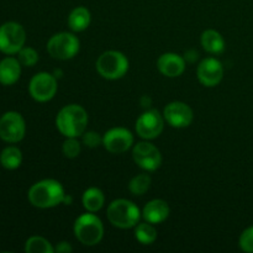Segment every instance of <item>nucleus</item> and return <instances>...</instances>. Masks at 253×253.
Listing matches in <instances>:
<instances>
[{"label": "nucleus", "mask_w": 253, "mask_h": 253, "mask_svg": "<svg viewBox=\"0 0 253 253\" xmlns=\"http://www.w3.org/2000/svg\"><path fill=\"white\" fill-rule=\"evenodd\" d=\"M21 74V63L19 59L7 57L0 62V83L4 85H11L16 83Z\"/></svg>", "instance_id": "obj_17"}, {"label": "nucleus", "mask_w": 253, "mask_h": 253, "mask_svg": "<svg viewBox=\"0 0 253 253\" xmlns=\"http://www.w3.org/2000/svg\"><path fill=\"white\" fill-rule=\"evenodd\" d=\"M198 79L205 86H215L224 77V67L216 58H205L198 66Z\"/></svg>", "instance_id": "obj_14"}, {"label": "nucleus", "mask_w": 253, "mask_h": 253, "mask_svg": "<svg viewBox=\"0 0 253 253\" xmlns=\"http://www.w3.org/2000/svg\"><path fill=\"white\" fill-rule=\"evenodd\" d=\"M202 46L207 52L211 54L221 53L225 49V41L220 32L215 30H207L202 34Z\"/></svg>", "instance_id": "obj_18"}, {"label": "nucleus", "mask_w": 253, "mask_h": 253, "mask_svg": "<svg viewBox=\"0 0 253 253\" xmlns=\"http://www.w3.org/2000/svg\"><path fill=\"white\" fill-rule=\"evenodd\" d=\"M106 216L114 226L119 229H131L137 225L141 212L140 209L130 200L116 199L109 205Z\"/></svg>", "instance_id": "obj_3"}, {"label": "nucleus", "mask_w": 253, "mask_h": 253, "mask_svg": "<svg viewBox=\"0 0 253 253\" xmlns=\"http://www.w3.org/2000/svg\"><path fill=\"white\" fill-rule=\"evenodd\" d=\"M26 126L22 116L16 111L5 113L0 118V138L6 142H19L24 138Z\"/></svg>", "instance_id": "obj_8"}, {"label": "nucleus", "mask_w": 253, "mask_h": 253, "mask_svg": "<svg viewBox=\"0 0 253 253\" xmlns=\"http://www.w3.org/2000/svg\"><path fill=\"white\" fill-rule=\"evenodd\" d=\"M133 136L127 128L114 127L103 136V145L110 153H124L132 146Z\"/></svg>", "instance_id": "obj_12"}, {"label": "nucleus", "mask_w": 253, "mask_h": 253, "mask_svg": "<svg viewBox=\"0 0 253 253\" xmlns=\"http://www.w3.org/2000/svg\"><path fill=\"white\" fill-rule=\"evenodd\" d=\"M30 94L32 98L40 103L48 101L56 95L57 81L52 74L41 72L32 77L29 85Z\"/></svg>", "instance_id": "obj_9"}, {"label": "nucleus", "mask_w": 253, "mask_h": 253, "mask_svg": "<svg viewBox=\"0 0 253 253\" xmlns=\"http://www.w3.org/2000/svg\"><path fill=\"white\" fill-rule=\"evenodd\" d=\"M25 251L27 253H53L54 249L49 241L41 236L30 237L25 245Z\"/></svg>", "instance_id": "obj_22"}, {"label": "nucleus", "mask_w": 253, "mask_h": 253, "mask_svg": "<svg viewBox=\"0 0 253 253\" xmlns=\"http://www.w3.org/2000/svg\"><path fill=\"white\" fill-rule=\"evenodd\" d=\"M169 216V207L162 199L151 200L143 208L142 217L151 224H160Z\"/></svg>", "instance_id": "obj_16"}, {"label": "nucleus", "mask_w": 253, "mask_h": 253, "mask_svg": "<svg viewBox=\"0 0 253 253\" xmlns=\"http://www.w3.org/2000/svg\"><path fill=\"white\" fill-rule=\"evenodd\" d=\"M88 114L77 104H71L62 109L56 118V126L66 137H79L85 132Z\"/></svg>", "instance_id": "obj_2"}, {"label": "nucleus", "mask_w": 253, "mask_h": 253, "mask_svg": "<svg viewBox=\"0 0 253 253\" xmlns=\"http://www.w3.org/2000/svg\"><path fill=\"white\" fill-rule=\"evenodd\" d=\"M26 41L24 27L14 21L5 22L0 26V51L6 54L19 53Z\"/></svg>", "instance_id": "obj_7"}, {"label": "nucleus", "mask_w": 253, "mask_h": 253, "mask_svg": "<svg viewBox=\"0 0 253 253\" xmlns=\"http://www.w3.org/2000/svg\"><path fill=\"white\" fill-rule=\"evenodd\" d=\"M39 61V54L31 47H22L19 51V62L25 67H32Z\"/></svg>", "instance_id": "obj_25"}, {"label": "nucleus", "mask_w": 253, "mask_h": 253, "mask_svg": "<svg viewBox=\"0 0 253 253\" xmlns=\"http://www.w3.org/2000/svg\"><path fill=\"white\" fill-rule=\"evenodd\" d=\"M47 51L56 59H71L78 53L79 40L71 32H59L48 40Z\"/></svg>", "instance_id": "obj_6"}, {"label": "nucleus", "mask_w": 253, "mask_h": 253, "mask_svg": "<svg viewBox=\"0 0 253 253\" xmlns=\"http://www.w3.org/2000/svg\"><path fill=\"white\" fill-rule=\"evenodd\" d=\"M22 162L21 151L16 147H6L0 155V163L6 169H16Z\"/></svg>", "instance_id": "obj_21"}, {"label": "nucleus", "mask_w": 253, "mask_h": 253, "mask_svg": "<svg viewBox=\"0 0 253 253\" xmlns=\"http://www.w3.org/2000/svg\"><path fill=\"white\" fill-rule=\"evenodd\" d=\"M240 247L242 251L253 253V226L245 230L240 236Z\"/></svg>", "instance_id": "obj_27"}, {"label": "nucleus", "mask_w": 253, "mask_h": 253, "mask_svg": "<svg viewBox=\"0 0 253 253\" xmlns=\"http://www.w3.org/2000/svg\"><path fill=\"white\" fill-rule=\"evenodd\" d=\"M72 251H73V249H72L71 245L66 241L59 242V244L57 245L56 249H54V252H58V253H69Z\"/></svg>", "instance_id": "obj_29"}, {"label": "nucleus", "mask_w": 253, "mask_h": 253, "mask_svg": "<svg viewBox=\"0 0 253 253\" xmlns=\"http://www.w3.org/2000/svg\"><path fill=\"white\" fill-rule=\"evenodd\" d=\"M165 118L157 110H147L136 121V131L145 140H152L162 133Z\"/></svg>", "instance_id": "obj_10"}, {"label": "nucleus", "mask_w": 253, "mask_h": 253, "mask_svg": "<svg viewBox=\"0 0 253 253\" xmlns=\"http://www.w3.org/2000/svg\"><path fill=\"white\" fill-rule=\"evenodd\" d=\"M133 161L138 167L145 170H156L162 163L160 150L150 142H138L132 150Z\"/></svg>", "instance_id": "obj_11"}, {"label": "nucleus", "mask_w": 253, "mask_h": 253, "mask_svg": "<svg viewBox=\"0 0 253 253\" xmlns=\"http://www.w3.org/2000/svg\"><path fill=\"white\" fill-rule=\"evenodd\" d=\"M104 202H105V197H104L103 192L98 188H89L84 192L83 198H82V203L83 207L88 210L89 212H96L103 208Z\"/></svg>", "instance_id": "obj_20"}, {"label": "nucleus", "mask_w": 253, "mask_h": 253, "mask_svg": "<svg viewBox=\"0 0 253 253\" xmlns=\"http://www.w3.org/2000/svg\"><path fill=\"white\" fill-rule=\"evenodd\" d=\"M82 136H83V143L86 147L95 148L100 143H103V137H100L99 133L95 132V131H88V132H84Z\"/></svg>", "instance_id": "obj_28"}, {"label": "nucleus", "mask_w": 253, "mask_h": 253, "mask_svg": "<svg viewBox=\"0 0 253 253\" xmlns=\"http://www.w3.org/2000/svg\"><path fill=\"white\" fill-rule=\"evenodd\" d=\"M90 11L84 6H78L72 10L68 16V25L76 32L84 31L90 25Z\"/></svg>", "instance_id": "obj_19"}, {"label": "nucleus", "mask_w": 253, "mask_h": 253, "mask_svg": "<svg viewBox=\"0 0 253 253\" xmlns=\"http://www.w3.org/2000/svg\"><path fill=\"white\" fill-rule=\"evenodd\" d=\"M74 235L81 244L85 246H95L104 236L101 220L93 212L81 215L74 222Z\"/></svg>", "instance_id": "obj_4"}, {"label": "nucleus", "mask_w": 253, "mask_h": 253, "mask_svg": "<svg viewBox=\"0 0 253 253\" xmlns=\"http://www.w3.org/2000/svg\"><path fill=\"white\" fill-rule=\"evenodd\" d=\"M135 237L140 244L151 245L157 239V231L151 222H145V224L137 225L135 230Z\"/></svg>", "instance_id": "obj_23"}, {"label": "nucleus", "mask_w": 253, "mask_h": 253, "mask_svg": "<svg viewBox=\"0 0 253 253\" xmlns=\"http://www.w3.org/2000/svg\"><path fill=\"white\" fill-rule=\"evenodd\" d=\"M128 69V61L119 51H106L96 61V71L103 78L115 81L123 78Z\"/></svg>", "instance_id": "obj_5"}, {"label": "nucleus", "mask_w": 253, "mask_h": 253, "mask_svg": "<svg viewBox=\"0 0 253 253\" xmlns=\"http://www.w3.org/2000/svg\"><path fill=\"white\" fill-rule=\"evenodd\" d=\"M64 189L59 182L54 179H43L35 183L29 190V200L34 207L40 209L54 208L63 203Z\"/></svg>", "instance_id": "obj_1"}, {"label": "nucleus", "mask_w": 253, "mask_h": 253, "mask_svg": "<svg viewBox=\"0 0 253 253\" xmlns=\"http://www.w3.org/2000/svg\"><path fill=\"white\" fill-rule=\"evenodd\" d=\"M157 67L163 76L175 78L185 71V61L177 53H165L158 58Z\"/></svg>", "instance_id": "obj_15"}, {"label": "nucleus", "mask_w": 253, "mask_h": 253, "mask_svg": "<svg viewBox=\"0 0 253 253\" xmlns=\"http://www.w3.org/2000/svg\"><path fill=\"white\" fill-rule=\"evenodd\" d=\"M151 185V177L148 174H138L131 179L130 184H128V189L133 195H143Z\"/></svg>", "instance_id": "obj_24"}, {"label": "nucleus", "mask_w": 253, "mask_h": 253, "mask_svg": "<svg viewBox=\"0 0 253 253\" xmlns=\"http://www.w3.org/2000/svg\"><path fill=\"white\" fill-rule=\"evenodd\" d=\"M163 118L172 127H187L193 121V110L182 101H173L165 108Z\"/></svg>", "instance_id": "obj_13"}, {"label": "nucleus", "mask_w": 253, "mask_h": 253, "mask_svg": "<svg viewBox=\"0 0 253 253\" xmlns=\"http://www.w3.org/2000/svg\"><path fill=\"white\" fill-rule=\"evenodd\" d=\"M62 151L67 158H76L81 153V143L77 140V137H67V140L63 142Z\"/></svg>", "instance_id": "obj_26"}]
</instances>
